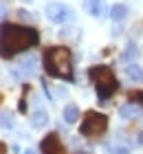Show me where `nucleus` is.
Segmentation results:
<instances>
[{
    "label": "nucleus",
    "instance_id": "21",
    "mask_svg": "<svg viewBox=\"0 0 143 154\" xmlns=\"http://www.w3.org/2000/svg\"><path fill=\"white\" fill-rule=\"evenodd\" d=\"M137 143H139V145H143V130L137 134Z\"/></svg>",
    "mask_w": 143,
    "mask_h": 154
},
{
    "label": "nucleus",
    "instance_id": "8",
    "mask_svg": "<svg viewBox=\"0 0 143 154\" xmlns=\"http://www.w3.org/2000/svg\"><path fill=\"white\" fill-rule=\"evenodd\" d=\"M62 119H64L68 125L77 123V121H79V108H77L75 103H66L64 110H62Z\"/></svg>",
    "mask_w": 143,
    "mask_h": 154
},
{
    "label": "nucleus",
    "instance_id": "4",
    "mask_svg": "<svg viewBox=\"0 0 143 154\" xmlns=\"http://www.w3.org/2000/svg\"><path fill=\"white\" fill-rule=\"evenodd\" d=\"M108 130V117L101 115V112H86L84 119H82V125H79V132L86 137V139H99L104 132Z\"/></svg>",
    "mask_w": 143,
    "mask_h": 154
},
{
    "label": "nucleus",
    "instance_id": "1",
    "mask_svg": "<svg viewBox=\"0 0 143 154\" xmlns=\"http://www.w3.org/2000/svg\"><path fill=\"white\" fill-rule=\"evenodd\" d=\"M40 42V33L31 26L22 24H2V38H0V48H2V57H11L16 53H22L33 48Z\"/></svg>",
    "mask_w": 143,
    "mask_h": 154
},
{
    "label": "nucleus",
    "instance_id": "14",
    "mask_svg": "<svg viewBox=\"0 0 143 154\" xmlns=\"http://www.w3.org/2000/svg\"><path fill=\"white\" fill-rule=\"evenodd\" d=\"M20 71H29V75H31V73H38V57H35V55L24 57L22 62H20Z\"/></svg>",
    "mask_w": 143,
    "mask_h": 154
},
{
    "label": "nucleus",
    "instance_id": "10",
    "mask_svg": "<svg viewBox=\"0 0 143 154\" xmlns=\"http://www.w3.org/2000/svg\"><path fill=\"white\" fill-rule=\"evenodd\" d=\"M128 13H130V9H128L126 5H121V2H117V5L110 7V20H114V22H121V20H126Z\"/></svg>",
    "mask_w": 143,
    "mask_h": 154
},
{
    "label": "nucleus",
    "instance_id": "12",
    "mask_svg": "<svg viewBox=\"0 0 143 154\" xmlns=\"http://www.w3.org/2000/svg\"><path fill=\"white\" fill-rule=\"evenodd\" d=\"M137 55H139V46L134 44V42H128V46L121 51V62H132V60H137Z\"/></svg>",
    "mask_w": 143,
    "mask_h": 154
},
{
    "label": "nucleus",
    "instance_id": "15",
    "mask_svg": "<svg viewBox=\"0 0 143 154\" xmlns=\"http://www.w3.org/2000/svg\"><path fill=\"white\" fill-rule=\"evenodd\" d=\"M141 106H130V103H123V106L119 108V117H123V119H134V117H139V110Z\"/></svg>",
    "mask_w": 143,
    "mask_h": 154
},
{
    "label": "nucleus",
    "instance_id": "22",
    "mask_svg": "<svg viewBox=\"0 0 143 154\" xmlns=\"http://www.w3.org/2000/svg\"><path fill=\"white\" fill-rule=\"evenodd\" d=\"M22 154H38V152H35L33 148H29V150H22Z\"/></svg>",
    "mask_w": 143,
    "mask_h": 154
},
{
    "label": "nucleus",
    "instance_id": "3",
    "mask_svg": "<svg viewBox=\"0 0 143 154\" xmlns=\"http://www.w3.org/2000/svg\"><path fill=\"white\" fill-rule=\"evenodd\" d=\"M90 79L95 82V88H97V97L101 101H106L108 97H112L114 93H117L119 88V82H117V75L112 73L110 66H92L90 71Z\"/></svg>",
    "mask_w": 143,
    "mask_h": 154
},
{
    "label": "nucleus",
    "instance_id": "9",
    "mask_svg": "<svg viewBox=\"0 0 143 154\" xmlns=\"http://www.w3.org/2000/svg\"><path fill=\"white\" fill-rule=\"evenodd\" d=\"M60 38L66 40V42H70V44H75V42H79L82 31L77 29V26H64V29L60 31Z\"/></svg>",
    "mask_w": 143,
    "mask_h": 154
},
{
    "label": "nucleus",
    "instance_id": "19",
    "mask_svg": "<svg viewBox=\"0 0 143 154\" xmlns=\"http://www.w3.org/2000/svg\"><path fill=\"white\" fill-rule=\"evenodd\" d=\"M130 101L139 103V106L143 108V90H132V93H130Z\"/></svg>",
    "mask_w": 143,
    "mask_h": 154
},
{
    "label": "nucleus",
    "instance_id": "23",
    "mask_svg": "<svg viewBox=\"0 0 143 154\" xmlns=\"http://www.w3.org/2000/svg\"><path fill=\"white\" fill-rule=\"evenodd\" d=\"M22 2H33V0H22Z\"/></svg>",
    "mask_w": 143,
    "mask_h": 154
},
{
    "label": "nucleus",
    "instance_id": "16",
    "mask_svg": "<svg viewBox=\"0 0 143 154\" xmlns=\"http://www.w3.org/2000/svg\"><path fill=\"white\" fill-rule=\"evenodd\" d=\"M104 148H106L108 154H130V148H128V145H119L117 141L114 143H106Z\"/></svg>",
    "mask_w": 143,
    "mask_h": 154
},
{
    "label": "nucleus",
    "instance_id": "18",
    "mask_svg": "<svg viewBox=\"0 0 143 154\" xmlns=\"http://www.w3.org/2000/svg\"><path fill=\"white\" fill-rule=\"evenodd\" d=\"M16 18L22 20V22H31V20H33L31 11H26V9H18V11H16Z\"/></svg>",
    "mask_w": 143,
    "mask_h": 154
},
{
    "label": "nucleus",
    "instance_id": "2",
    "mask_svg": "<svg viewBox=\"0 0 143 154\" xmlns=\"http://www.w3.org/2000/svg\"><path fill=\"white\" fill-rule=\"evenodd\" d=\"M44 68L51 77L73 79V53L66 46H48L44 51Z\"/></svg>",
    "mask_w": 143,
    "mask_h": 154
},
{
    "label": "nucleus",
    "instance_id": "6",
    "mask_svg": "<svg viewBox=\"0 0 143 154\" xmlns=\"http://www.w3.org/2000/svg\"><path fill=\"white\" fill-rule=\"evenodd\" d=\"M42 152L44 154H64V145L60 143V137L55 132L42 139Z\"/></svg>",
    "mask_w": 143,
    "mask_h": 154
},
{
    "label": "nucleus",
    "instance_id": "13",
    "mask_svg": "<svg viewBox=\"0 0 143 154\" xmlns=\"http://www.w3.org/2000/svg\"><path fill=\"white\" fill-rule=\"evenodd\" d=\"M126 75L130 82H143V66L139 64H128L126 66Z\"/></svg>",
    "mask_w": 143,
    "mask_h": 154
},
{
    "label": "nucleus",
    "instance_id": "7",
    "mask_svg": "<svg viewBox=\"0 0 143 154\" xmlns=\"http://www.w3.org/2000/svg\"><path fill=\"white\" fill-rule=\"evenodd\" d=\"M29 121H31V125L35 130H42V128L48 125V112H46V110H35V112H31Z\"/></svg>",
    "mask_w": 143,
    "mask_h": 154
},
{
    "label": "nucleus",
    "instance_id": "11",
    "mask_svg": "<svg viewBox=\"0 0 143 154\" xmlns=\"http://www.w3.org/2000/svg\"><path fill=\"white\" fill-rule=\"evenodd\" d=\"M84 7H86V11H88L90 16H95V18H99V16H101V13L106 11L101 0H86V2H84Z\"/></svg>",
    "mask_w": 143,
    "mask_h": 154
},
{
    "label": "nucleus",
    "instance_id": "20",
    "mask_svg": "<svg viewBox=\"0 0 143 154\" xmlns=\"http://www.w3.org/2000/svg\"><path fill=\"white\" fill-rule=\"evenodd\" d=\"M20 110H22V112H26V99H24V97L20 99Z\"/></svg>",
    "mask_w": 143,
    "mask_h": 154
},
{
    "label": "nucleus",
    "instance_id": "5",
    "mask_svg": "<svg viewBox=\"0 0 143 154\" xmlns=\"http://www.w3.org/2000/svg\"><path fill=\"white\" fill-rule=\"evenodd\" d=\"M44 13H46V18L51 20L53 24H62V22H66V18L70 16L68 9H66V7H64L62 2H51V5H46Z\"/></svg>",
    "mask_w": 143,
    "mask_h": 154
},
{
    "label": "nucleus",
    "instance_id": "17",
    "mask_svg": "<svg viewBox=\"0 0 143 154\" xmlns=\"http://www.w3.org/2000/svg\"><path fill=\"white\" fill-rule=\"evenodd\" d=\"M2 128L5 130H11L13 128V115L7 112V110H2Z\"/></svg>",
    "mask_w": 143,
    "mask_h": 154
}]
</instances>
